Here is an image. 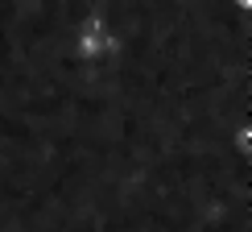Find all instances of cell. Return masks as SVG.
I'll use <instances>...</instances> for the list:
<instances>
[{"instance_id": "1", "label": "cell", "mask_w": 252, "mask_h": 232, "mask_svg": "<svg viewBox=\"0 0 252 232\" xmlns=\"http://www.w3.org/2000/svg\"><path fill=\"white\" fill-rule=\"evenodd\" d=\"M112 46H116V29H112L103 17H87L75 29V54L83 62H103L112 54Z\"/></svg>"}]
</instances>
